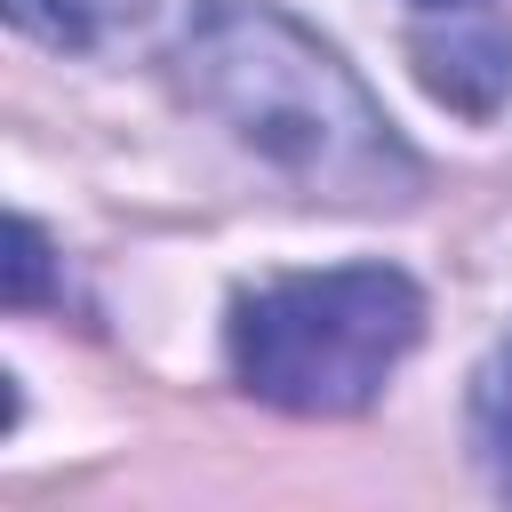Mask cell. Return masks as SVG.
I'll use <instances>...</instances> for the list:
<instances>
[{"mask_svg": "<svg viewBox=\"0 0 512 512\" xmlns=\"http://www.w3.org/2000/svg\"><path fill=\"white\" fill-rule=\"evenodd\" d=\"M472 448H480V464H488V480L512 496V336L480 360V376H472Z\"/></svg>", "mask_w": 512, "mask_h": 512, "instance_id": "cell-4", "label": "cell"}, {"mask_svg": "<svg viewBox=\"0 0 512 512\" xmlns=\"http://www.w3.org/2000/svg\"><path fill=\"white\" fill-rule=\"evenodd\" d=\"M48 296V232L32 224V216H16L8 224V304L24 312V304H40Z\"/></svg>", "mask_w": 512, "mask_h": 512, "instance_id": "cell-6", "label": "cell"}, {"mask_svg": "<svg viewBox=\"0 0 512 512\" xmlns=\"http://www.w3.org/2000/svg\"><path fill=\"white\" fill-rule=\"evenodd\" d=\"M424 8H456V0H424Z\"/></svg>", "mask_w": 512, "mask_h": 512, "instance_id": "cell-7", "label": "cell"}, {"mask_svg": "<svg viewBox=\"0 0 512 512\" xmlns=\"http://www.w3.org/2000/svg\"><path fill=\"white\" fill-rule=\"evenodd\" d=\"M424 336V296L392 264L288 272L232 304L224 352L240 392L288 416H360Z\"/></svg>", "mask_w": 512, "mask_h": 512, "instance_id": "cell-2", "label": "cell"}, {"mask_svg": "<svg viewBox=\"0 0 512 512\" xmlns=\"http://www.w3.org/2000/svg\"><path fill=\"white\" fill-rule=\"evenodd\" d=\"M176 80L256 160L328 200H408L416 160L352 64L264 0H200L176 40Z\"/></svg>", "mask_w": 512, "mask_h": 512, "instance_id": "cell-1", "label": "cell"}, {"mask_svg": "<svg viewBox=\"0 0 512 512\" xmlns=\"http://www.w3.org/2000/svg\"><path fill=\"white\" fill-rule=\"evenodd\" d=\"M416 80L464 112V120H488L504 96H512V24L504 16H480L472 0L440 8L424 32H416Z\"/></svg>", "mask_w": 512, "mask_h": 512, "instance_id": "cell-3", "label": "cell"}, {"mask_svg": "<svg viewBox=\"0 0 512 512\" xmlns=\"http://www.w3.org/2000/svg\"><path fill=\"white\" fill-rule=\"evenodd\" d=\"M128 16H136V0H8V24L48 48H96Z\"/></svg>", "mask_w": 512, "mask_h": 512, "instance_id": "cell-5", "label": "cell"}]
</instances>
